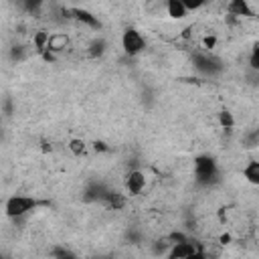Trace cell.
Instances as JSON below:
<instances>
[{
    "label": "cell",
    "instance_id": "1",
    "mask_svg": "<svg viewBox=\"0 0 259 259\" xmlns=\"http://www.w3.org/2000/svg\"><path fill=\"white\" fill-rule=\"evenodd\" d=\"M38 202L32 198V196H22V194H14L6 200L4 204V212L6 217L10 219H18V217H24L26 212H30Z\"/></svg>",
    "mask_w": 259,
    "mask_h": 259
},
{
    "label": "cell",
    "instance_id": "2",
    "mask_svg": "<svg viewBox=\"0 0 259 259\" xmlns=\"http://www.w3.org/2000/svg\"><path fill=\"white\" fill-rule=\"evenodd\" d=\"M194 172L200 184H208L212 178H217V162L210 156H198L194 160Z\"/></svg>",
    "mask_w": 259,
    "mask_h": 259
},
{
    "label": "cell",
    "instance_id": "3",
    "mask_svg": "<svg viewBox=\"0 0 259 259\" xmlns=\"http://www.w3.org/2000/svg\"><path fill=\"white\" fill-rule=\"evenodd\" d=\"M204 251L198 247V243H192V241H176L172 243V249L168 251V257L172 259H184V257H202Z\"/></svg>",
    "mask_w": 259,
    "mask_h": 259
},
{
    "label": "cell",
    "instance_id": "4",
    "mask_svg": "<svg viewBox=\"0 0 259 259\" xmlns=\"http://www.w3.org/2000/svg\"><path fill=\"white\" fill-rule=\"evenodd\" d=\"M121 49L127 55H138V53H142L146 49V40L136 28H127L121 34Z\"/></svg>",
    "mask_w": 259,
    "mask_h": 259
},
{
    "label": "cell",
    "instance_id": "5",
    "mask_svg": "<svg viewBox=\"0 0 259 259\" xmlns=\"http://www.w3.org/2000/svg\"><path fill=\"white\" fill-rule=\"evenodd\" d=\"M123 184L130 194H142L146 188V174L142 170H132V172H127Z\"/></svg>",
    "mask_w": 259,
    "mask_h": 259
},
{
    "label": "cell",
    "instance_id": "6",
    "mask_svg": "<svg viewBox=\"0 0 259 259\" xmlns=\"http://www.w3.org/2000/svg\"><path fill=\"white\" fill-rule=\"evenodd\" d=\"M65 14H67V18H73V20L85 24V26H91V28H97V26H99L97 16H93V14H91L89 10H85V8H69V10H65Z\"/></svg>",
    "mask_w": 259,
    "mask_h": 259
},
{
    "label": "cell",
    "instance_id": "7",
    "mask_svg": "<svg viewBox=\"0 0 259 259\" xmlns=\"http://www.w3.org/2000/svg\"><path fill=\"white\" fill-rule=\"evenodd\" d=\"M227 12L231 16H239V18L253 16V10H251V6H249L247 0H229L227 2Z\"/></svg>",
    "mask_w": 259,
    "mask_h": 259
},
{
    "label": "cell",
    "instance_id": "8",
    "mask_svg": "<svg viewBox=\"0 0 259 259\" xmlns=\"http://www.w3.org/2000/svg\"><path fill=\"white\" fill-rule=\"evenodd\" d=\"M243 178L253 184V186H259V160H249L243 168Z\"/></svg>",
    "mask_w": 259,
    "mask_h": 259
},
{
    "label": "cell",
    "instance_id": "9",
    "mask_svg": "<svg viewBox=\"0 0 259 259\" xmlns=\"http://www.w3.org/2000/svg\"><path fill=\"white\" fill-rule=\"evenodd\" d=\"M166 10H168V16L174 18V20H180L186 16L188 8L184 6L182 0H166Z\"/></svg>",
    "mask_w": 259,
    "mask_h": 259
},
{
    "label": "cell",
    "instance_id": "10",
    "mask_svg": "<svg viewBox=\"0 0 259 259\" xmlns=\"http://www.w3.org/2000/svg\"><path fill=\"white\" fill-rule=\"evenodd\" d=\"M69 45V38H67V34H61V32H53L51 36H49V51H63L65 47Z\"/></svg>",
    "mask_w": 259,
    "mask_h": 259
},
{
    "label": "cell",
    "instance_id": "11",
    "mask_svg": "<svg viewBox=\"0 0 259 259\" xmlns=\"http://www.w3.org/2000/svg\"><path fill=\"white\" fill-rule=\"evenodd\" d=\"M49 32H45V30H38L36 34H34V47L38 49V51H45L47 47H49Z\"/></svg>",
    "mask_w": 259,
    "mask_h": 259
},
{
    "label": "cell",
    "instance_id": "12",
    "mask_svg": "<svg viewBox=\"0 0 259 259\" xmlns=\"http://www.w3.org/2000/svg\"><path fill=\"white\" fill-rule=\"evenodd\" d=\"M85 142L83 140H71L69 142V150H71V154H75V156H81V154H85Z\"/></svg>",
    "mask_w": 259,
    "mask_h": 259
},
{
    "label": "cell",
    "instance_id": "13",
    "mask_svg": "<svg viewBox=\"0 0 259 259\" xmlns=\"http://www.w3.org/2000/svg\"><path fill=\"white\" fill-rule=\"evenodd\" d=\"M219 123H221L225 130H231V127L235 125V119H233V115H231L229 111H221V113H219Z\"/></svg>",
    "mask_w": 259,
    "mask_h": 259
},
{
    "label": "cell",
    "instance_id": "14",
    "mask_svg": "<svg viewBox=\"0 0 259 259\" xmlns=\"http://www.w3.org/2000/svg\"><path fill=\"white\" fill-rule=\"evenodd\" d=\"M182 2H184V6H186L188 10H198L200 6L206 4V0H182Z\"/></svg>",
    "mask_w": 259,
    "mask_h": 259
},
{
    "label": "cell",
    "instance_id": "15",
    "mask_svg": "<svg viewBox=\"0 0 259 259\" xmlns=\"http://www.w3.org/2000/svg\"><path fill=\"white\" fill-rule=\"evenodd\" d=\"M249 65L259 71V47L253 49V53H251V57H249Z\"/></svg>",
    "mask_w": 259,
    "mask_h": 259
},
{
    "label": "cell",
    "instance_id": "16",
    "mask_svg": "<svg viewBox=\"0 0 259 259\" xmlns=\"http://www.w3.org/2000/svg\"><path fill=\"white\" fill-rule=\"evenodd\" d=\"M24 4H26L28 10H36V8L42 6V0H24Z\"/></svg>",
    "mask_w": 259,
    "mask_h": 259
},
{
    "label": "cell",
    "instance_id": "17",
    "mask_svg": "<svg viewBox=\"0 0 259 259\" xmlns=\"http://www.w3.org/2000/svg\"><path fill=\"white\" fill-rule=\"evenodd\" d=\"M202 42H204V47H206V49H212V47H214V42H217V38H214V36H204V40H202Z\"/></svg>",
    "mask_w": 259,
    "mask_h": 259
}]
</instances>
